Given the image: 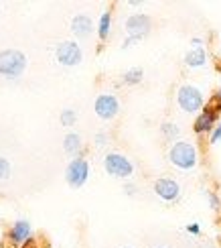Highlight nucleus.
I'll return each instance as SVG.
<instances>
[{
    "label": "nucleus",
    "mask_w": 221,
    "mask_h": 248,
    "mask_svg": "<svg viewBox=\"0 0 221 248\" xmlns=\"http://www.w3.org/2000/svg\"><path fill=\"white\" fill-rule=\"evenodd\" d=\"M168 163L178 171H193L199 165V151L191 140H175L168 149Z\"/></svg>",
    "instance_id": "1"
},
{
    "label": "nucleus",
    "mask_w": 221,
    "mask_h": 248,
    "mask_svg": "<svg viewBox=\"0 0 221 248\" xmlns=\"http://www.w3.org/2000/svg\"><path fill=\"white\" fill-rule=\"evenodd\" d=\"M27 55L18 49L0 51V76L6 79H18L27 69Z\"/></svg>",
    "instance_id": "2"
},
{
    "label": "nucleus",
    "mask_w": 221,
    "mask_h": 248,
    "mask_svg": "<svg viewBox=\"0 0 221 248\" xmlns=\"http://www.w3.org/2000/svg\"><path fill=\"white\" fill-rule=\"evenodd\" d=\"M205 104H207L205 94H203V90L199 86L183 84L181 88L177 90V106L181 108L183 112H187V114H199Z\"/></svg>",
    "instance_id": "3"
},
{
    "label": "nucleus",
    "mask_w": 221,
    "mask_h": 248,
    "mask_svg": "<svg viewBox=\"0 0 221 248\" xmlns=\"http://www.w3.org/2000/svg\"><path fill=\"white\" fill-rule=\"evenodd\" d=\"M103 169L110 177H116V179H130L134 175V163L126 157L122 153H108L103 157Z\"/></svg>",
    "instance_id": "4"
},
{
    "label": "nucleus",
    "mask_w": 221,
    "mask_h": 248,
    "mask_svg": "<svg viewBox=\"0 0 221 248\" xmlns=\"http://www.w3.org/2000/svg\"><path fill=\"white\" fill-rule=\"evenodd\" d=\"M89 173H91V167H89V161L86 157H75L67 163V169H65V181L69 187L73 189H81L83 185L89 181Z\"/></svg>",
    "instance_id": "5"
},
{
    "label": "nucleus",
    "mask_w": 221,
    "mask_h": 248,
    "mask_svg": "<svg viewBox=\"0 0 221 248\" xmlns=\"http://www.w3.org/2000/svg\"><path fill=\"white\" fill-rule=\"evenodd\" d=\"M55 59L63 67H77L83 61V49L77 41H71V39L61 41L55 47Z\"/></svg>",
    "instance_id": "6"
},
{
    "label": "nucleus",
    "mask_w": 221,
    "mask_h": 248,
    "mask_svg": "<svg viewBox=\"0 0 221 248\" xmlns=\"http://www.w3.org/2000/svg\"><path fill=\"white\" fill-rule=\"evenodd\" d=\"M154 193L156 198L162 200L164 203H177L183 195L181 183L173 177H159L154 181Z\"/></svg>",
    "instance_id": "7"
},
{
    "label": "nucleus",
    "mask_w": 221,
    "mask_h": 248,
    "mask_svg": "<svg viewBox=\"0 0 221 248\" xmlns=\"http://www.w3.org/2000/svg\"><path fill=\"white\" fill-rule=\"evenodd\" d=\"M124 29L128 33V37H136L142 41L152 31V18L144 13H134L124 20Z\"/></svg>",
    "instance_id": "8"
},
{
    "label": "nucleus",
    "mask_w": 221,
    "mask_h": 248,
    "mask_svg": "<svg viewBox=\"0 0 221 248\" xmlns=\"http://www.w3.org/2000/svg\"><path fill=\"white\" fill-rule=\"evenodd\" d=\"M93 112L102 120H114L120 114V100L114 94H100L93 102Z\"/></svg>",
    "instance_id": "9"
},
{
    "label": "nucleus",
    "mask_w": 221,
    "mask_h": 248,
    "mask_svg": "<svg viewBox=\"0 0 221 248\" xmlns=\"http://www.w3.org/2000/svg\"><path fill=\"white\" fill-rule=\"evenodd\" d=\"M217 122H219V112H215L209 104H205L193 122V132L195 134H211Z\"/></svg>",
    "instance_id": "10"
},
{
    "label": "nucleus",
    "mask_w": 221,
    "mask_h": 248,
    "mask_svg": "<svg viewBox=\"0 0 221 248\" xmlns=\"http://www.w3.org/2000/svg\"><path fill=\"white\" fill-rule=\"evenodd\" d=\"M30 236H33V226H30V222L25 220V218L16 220V222L8 228V232H6L8 242L13 244V246H16V248L23 246V244L30 238Z\"/></svg>",
    "instance_id": "11"
},
{
    "label": "nucleus",
    "mask_w": 221,
    "mask_h": 248,
    "mask_svg": "<svg viewBox=\"0 0 221 248\" xmlns=\"http://www.w3.org/2000/svg\"><path fill=\"white\" fill-rule=\"evenodd\" d=\"M71 33L77 39H89L93 33H96V23L91 20L89 15H75L71 18Z\"/></svg>",
    "instance_id": "12"
},
{
    "label": "nucleus",
    "mask_w": 221,
    "mask_h": 248,
    "mask_svg": "<svg viewBox=\"0 0 221 248\" xmlns=\"http://www.w3.org/2000/svg\"><path fill=\"white\" fill-rule=\"evenodd\" d=\"M207 61H209V55H207L205 47H201V49H189L185 53V65L191 67V69L205 67Z\"/></svg>",
    "instance_id": "13"
},
{
    "label": "nucleus",
    "mask_w": 221,
    "mask_h": 248,
    "mask_svg": "<svg viewBox=\"0 0 221 248\" xmlns=\"http://www.w3.org/2000/svg\"><path fill=\"white\" fill-rule=\"evenodd\" d=\"M81 149H83V140H81L79 134L77 132H67L65 139H63V151L75 159L81 155Z\"/></svg>",
    "instance_id": "14"
},
{
    "label": "nucleus",
    "mask_w": 221,
    "mask_h": 248,
    "mask_svg": "<svg viewBox=\"0 0 221 248\" xmlns=\"http://www.w3.org/2000/svg\"><path fill=\"white\" fill-rule=\"evenodd\" d=\"M96 33L100 37V41H108L110 33H112V10H103L98 25H96Z\"/></svg>",
    "instance_id": "15"
},
{
    "label": "nucleus",
    "mask_w": 221,
    "mask_h": 248,
    "mask_svg": "<svg viewBox=\"0 0 221 248\" xmlns=\"http://www.w3.org/2000/svg\"><path fill=\"white\" fill-rule=\"evenodd\" d=\"M144 79V69L142 67H130L122 74V84L126 86H138Z\"/></svg>",
    "instance_id": "16"
},
{
    "label": "nucleus",
    "mask_w": 221,
    "mask_h": 248,
    "mask_svg": "<svg viewBox=\"0 0 221 248\" xmlns=\"http://www.w3.org/2000/svg\"><path fill=\"white\" fill-rule=\"evenodd\" d=\"M161 134L166 140H178V137H181V128H178V124L166 120V122L161 124Z\"/></svg>",
    "instance_id": "17"
},
{
    "label": "nucleus",
    "mask_w": 221,
    "mask_h": 248,
    "mask_svg": "<svg viewBox=\"0 0 221 248\" xmlns=\"http://www.w3.org/2000/svg\"><path fill=\"white\" fill-rule=\"evenodd\" d=\"M59 120H61L63 126H73V124L77 122V112L73 110V108H65V110H61Z\"/></svg>",
    "instance_id": "18"
},
{
    "label": "nucleus",
    "mask_w": 221,
    "mask_h": 248,
    "mask_svg": "<svg viewBox=\"0 0 221 248\" xmlns=\"http://www.w3.org/2000/svg\"><path fill=\"white\" fill-rule=\"evenodd\" d=\"M207 195V202H209V208H211L213 212H219L221 210V198L217 191H205Z\"/></svg>",
    "instance_id": "19"
},
{
    "label": "nucleus",
    "mask_w": 221,
    "mask_h": 248,
    "mask_svg": "<svg viewBox=\"0 0 221 248\" xmlns=\"http://www.w3.org/2000/svg\"><path fill=\"white\" fill-rule=\"evenodd\" d=\"M10 171H13V167H10V161L6 157H0V181H6L10 177Z\"/></svg>",
    "instance_id": "20"
},
{
    "label": "nucleus",
    "mask_w": 221,
    "mask_h": 248,
    "mask_svg": "<svg viewBox=\"0 0 221 248\" xmlns=\"http://www.w3.org/2000/svg\"><path fill=\"white\" fill-rule=\"evenodd\" d=\"M221 142V120L215 124V128L209 134V144H219Z\"/></svg>",
    "instance_id": "21"
},
{
    "label": "nucleus",
    "mask_w": 221,
    "mask_h": 248,
    "mask_svg": "<svg viewBox=\"0 0 221 248\" xmlns=\"http://www.w3.org/2000/svg\"><path fill=\"white\" fill-rule=\"evenodd\" d=\"M93 142H96V147H100V149H102V147H106V144L110 142V140H108V134L103 132V130H102V132H98L96 137H93Z\"/></svg>",
    "instance_id": "22"
},
{
    "label": "nucleus",
    "mask_w": 221,
    "mask_h": 248,
    "mask_svg": "<svg viewBox=\"0 0 221 248\" xmlns=\"http://www.w3.org/2000/svg\"><path fill=\"white\" fill-rule=\"evenodd\" d=\"M187 234H193V236H199V234H201V226H199L197 222H193V224H189L187 226Z\"/></svg>",
    "instance_id": "23"
},
{
    "label": "nucleus",
    "mask_w": 221,
    "mask_h": 248,
    "mask_svg": "<svg viewBox=\"0 0 221 248\" xmlns=\"http://www.w3.org/2000/svg\"><path fill=\"white\" fill-rule=\"evenodd\" d=\"M140 43V39H136V37H126V41L122 43V49H130L132 45H138Z\"/></svg>",
    "instance_id": "24"
},
{
    "label": "nucleus",
    "mask_w": 221,
    "mask_h": 248,
    "mask_svg": "<svg viewBox=\"0 0 221 248\" xmlns=\"http://www.w3.org/2000/svg\"><path fill=\"white\" fill-rule=\"evenodd\" d=\"M203 45H205V41H203L201 37H193V39H191V47H193V49H201Z\"/></svg>",
    "instance_id": "25"
},
{
    "label": "nucleus",
    "mask_w": 221,
    "mask_h": 248,
    "mask_svg": "<svg viewBox=\"0 0 221 248\" xmlns=\"http://www.w3.org/2000/svg\"><path fill=\"white\" fill-rule=\"evenodd\" d=\"M124 193H126V195H136L138 191H136V185H132V183H126V185H124Z\"/></svg>",
    "instance_id": "26"
},
{
    "label": "nucleus",
    "mask_w": 221,
    "mask_h": 248,
    "mask_svg": "<svg viewBox=\"0 0 221 248\" xmlns=\"http://www.w3.org/2000/svg\"><path fill=\"white\" fill-rule=\"evenodd\" d=\"M20 248H35V236H30V238H29L23 246H20Z\"/></svg>",
    "instance_id": "27"
},
{
    "label": "nucleus",
    "mask_w": 221,
    "mask_h": 248,
    "mask_svg": "<svg viewBox=\"0 0 221 248\" xmlns=\"http://www.w3.org/2000/svg\"><path fill=\"white\" fill-rule=\"evenodd\" d=\"M144 2L142 0H128V6H132V8H138V6H142Z\"/></svg>",
    "instance_id": "28"
},
{
    "label": "nucleus",
    "mask_w": 221,
    "mask_h": 248,
    "mask_svg": "<svg viewBox=\"0 0 221 248\" xmlns=\"http://www.w3.org/2000/svg\"><path fill=\"white\" fill-rule=\"evenodd\" d=\"M213 98H215L217 102H221V86L217 88V92H215V94H213Z\"/></svg>",
    "instance_id": "29"
},
{
    "label": "nucleus",
    "mask_w": 221,
    "mask_h": 248,
    "mask_svg": "<svg viewBox=\"0 0 221 248\" xmlns=\"http://www.w3.org/2000/svg\"><path fill=\"white\" fill-rule=\"evenodd\" d=\"M217 240H219V244H221V234H219V238H217Z\"/></svg>",
    "instance_id": "30"
},
{
    "label": "nucleus",
    "mask_w": 221,
    "mask_h": 248,
    "mask_svg": "<svg viewBox=\"0 0 221 248\" xmlns=\"http://www.w3.org/2000/svg\"><path fill=\"white\" fill-rule=\"evenodd\" d=\"M0 13H2V4H0Z\"/></svg>",
    "instance_id": "31"
},
{
    "label": "nucleus",
    "mask_w": 221,
    "mask_h": 248,
    "mask_svg": "<svg viewBox=\"0 0 221 248\" xmlns=\"http://www.w3.org/2000/svg\"><path fill=\"white\" fill-rule=\"evenodd\" d=\"M156 248H166V246H156Z\"/></svg>",
    "instance_id": "32"
},
{
    "label": "nucleus",
    "mask_w": 221,
    "mask_h": 248,
    "mask_svg": "<svg viewBox=\"0 0 221 248\" xmlns=\"http://www.w3.org/2000/svg\"><path fill=\"white\" fill-rule=\"evenodd\" d=\"M122 248H132V246H122Z\"/></svg>",
    "instance_id": "33"
},
{
    "label": "nucleus",
    "mask_w": 221,
    "mask_h": 248,
    "mask_svg": "<svg viewBox=\"0 0 221 248\" xmlns=\"http://www.w3.org/2000/svg\"><path fill=\"white\" fill-rule=\"evenodd\" d=\"M219 198H221V195H219Z\"/></svg>",
    "instance_id": "34"
}]
</instances>
